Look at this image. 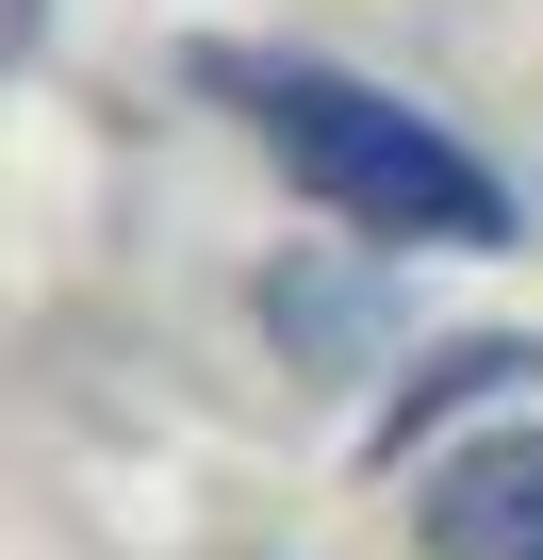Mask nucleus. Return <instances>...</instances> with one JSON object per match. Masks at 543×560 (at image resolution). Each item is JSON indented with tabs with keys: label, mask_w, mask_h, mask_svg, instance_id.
<instances>
[{
	"label": "nucleus",
	"mask_w": 543,
	"mask_h": 560,
	"mask_svg": "<svg viewBox=\"0 0 543 560\" xmlns=\"http://www.w3.org/2000/svg\"><path fill=\"white\" fill-rule=\"evenodd\" d=\"M198 100H231L247 132H263V165H281L330 231H363V247H510V182L445 132V116H412L396 83H363V67H330V50H198Z\"/></svg>",
	"instance_id": "nucleus-1"
},
{
	"label": "nucleus",
	"mask_w": 543,
	"mask_h": 560,
	"mask_svg": "<svg viewBox=\"0 0 543 560\" xmlns=\"http://www.w3.org/2000/svg\"><path fill=\"white\" fill-rule=\"evenodd\" d=\"M412 544L428 560H543V429H477L461 462H428Z\"/></svg>",
	"instance_id": "nucleus-2"
},
{
	"label": "nucleus",
	"mask_w": 543,
	"mask_h": 560,
	"mask_svg": "<svg viewBox=\"0 0 543 560\" xmlns=\"http://www.w3.org/2000/svg\"><path fill=\"white\" fill-rule=\"evenodd\" d=\"M494 380H527V347H445V363H428V380H396V412H379V429H363V445H379V462H396V445H428V429H445V412H461V396H494Z\"/></svg>",
	"instance_id": "nucleus-3"
}]
</instances>
